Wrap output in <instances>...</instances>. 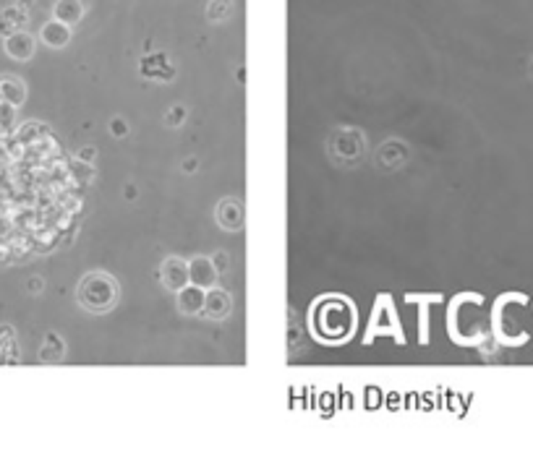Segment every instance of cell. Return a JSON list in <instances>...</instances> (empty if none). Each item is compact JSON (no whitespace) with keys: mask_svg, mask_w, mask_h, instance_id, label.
<instances>
[{"mask_svg":"<svg viewBox=\"0 0 533 472\" xmlns=\"http://www.w3.org/2000/svg\"><path fill=\"white\" fill-rule=\"evenodd\" d=\"M215 217H217V225L228 232H238L243 222H246V209L238 199H222L215 209Z\"/></svg>","mask_w":533,"mask_h":472,"instance_id":"8992f818","label":"cell"},{"mask_svg":"<svg viewBox=\"0 0 533 472\" xmlns=\"http://www.w3.org/2000/svg\"><path fill=\"white\" fill-rule=\"evenodd\" d=\"M16 113H19V107H13L8 102H0V133L3 136L16 131Z\"/></svg>","mask_w":533,"mask_h":472,"instance_id":"5bb4252c","label":"cell"},{"mask_svg":"<svg viewBox=\"0 0 533 472\" xmlns=\"http://www.w3.org/2000/svg\"><path fill=\"white\" fill-rule=\"evenodd\" d=\"M42 284H45V282H42V277H32V279H29V293L39 295V293H42Z\"/></svg>","mask_w":533,"mask_h":472,"instance_id":"d6986e66","label":"cell"},{"mask_svg":"<svg viewBox=\"0 0 533 472\" xmlns=\"http://www.w3.org/2000/svg\"><path fill=\"white\" fill-rule=\"evenodd\" d=\"M0 102L21 107L27 102V84L16 74H0Z\"/></svg>","mask_w":533,"mask_h":472,"instance_id":"ba28073f","label":"cell"},{"mask_svg":"<svg viewBox=\"0 0 533 472\" xmlns=\"http://www.w3.org/2000/svg\"><path fill=\"white\" fill-rule=\"evenodd\" d=\"M186 118H189V110L183 107V104H173L170 110L165 113V125L168 128H181L186 123Z\"/></svg>","mask_w":533,"mask_h":472,"instance_id":"2e32d148","label":"cell"},{"mask_svg":"<svg viewBox=\"0 0 533 472\" xmlns=\"http://www.w3.org/2000/svg\"><path fill=\"white\" fill-rule=\"evenodd\" d=\"M204 316L212 319V321H225L230 313H233V295L222 287H210L207 295H204Z\"/></svg>","mask_w":533,"mask_h":472,"instance_id":"277c9868","label":"cell"},{"mask_svg":"<svg viewBox=\"0 0 533 472\" xmlns=\"http://www.w3.org/2000/svg\"><path fill=\"white\" fill-rule=\"evenodd\" d=\"M63 355H66V342L60 340L58 334H48L45 345H42V352H39V360L42 363H58V360H63Z\"/></svg>","mask_w":533,"mask_h":472,"instance_id":"4fadbf2b","label":"cell"},{"mask_svg":"<svg viewBox=\"0 0 533 472\" xmlns=\"http://www.w3.org/2000/svg\"><path fill=\"white\" fill-rule=\"evenodd\" d=\"M356 329V311L353 303L345 298H324L316 303L314 334L322 342H345Z\"/></svg>","mask_w":533,"mask_h":472,"instance_id":"6da1fadb","label":"cell"},{"mask_svg":"<svg viewBox=\"0 0 533 472\" xmlns=\"http://www.w3.org/2000/svg\"><path fill=\"white\" fill-rule=\"evenodd\" d=\"M212 264H215V269H217V272H225V269H228V264H230V256L220 251V254L212 256Z\"/></svg>","mask_w":533,"mask_h":472,"instance_id":"ac0fdd59","label":"cell"},{"mask_svg":"<svg viewBox=\"0 0 533 472\" xmlns=\"http://www.w3.org/2000/svg\"><path fill=\"white\" fill-rule=\"evenodd\" d=\"M128 123H126V118H113L110 120V133H113V139H126L128 136Z\"/></svg>","mask_w":533,"mask_h":472,"instance_id":"e0dca14e","label":"cell"},{"mask_svg":"<svg viewBox=\"0 0 533 472\" xmlns=\"http://www.w3.org/2000/svg\"><path fill=\"white\" fill-rule=\"evenodd\" d=\"M204 295H207V290L204 287H196V284H186L183 290H178L175 293V300H178V311L183 313V316H199L201 311H204Z\"/></svg>","mask_w":533,"mask_h":472,"instance_id":"9c48e42d","label":"cell"},{"mask_svg":"<svg viewBox=\"0 0 533 472\" xmlns=\"http://www.w3.org/2000/svg\"><path fill=\"white\" fill-rule=\"evenodd\" d=\"M160 279H162V287H168L170 293L183 290V287L189 284V261H183L178 256L165 258L160 269Z\"/></svg>","mask_w":533,"mask_h":472,"instance_id":"5b68a950","label":"cell"},{"mask_svg":"<svg viewBox=\"0 0 533 472\" xmlns=\"http://www.w3.org/2000/svg\"><path fill=\"white\" fill-rule=\"evenodd\" d=\"M92 160H95V149H92V146H86V149L79 151V162H86V165H89Z\"/></svg>","mask_w":533,"mask_h":472,"instance_id":"ffe728a7","label":"cell"},{"mask_svg":"<svg viewBox=\"0 0 533 472\" xmlns=\"http://www.w3.org/2000/svg\"><path fill=\"white\" fill-rule=\"evenodd\" d=\"M233 13V0H210L207 6V16L210 21H225Z\"/></svg>","mask_w":533,"mask_h":472,"instance_id":"9a60e30c","label":"cell"},{"mask_svg":"<svg viewBox=\"0 0 533 472\" xmlns=\"http://www.w3.org/2000/svg\"><path fill=\"white\" fill-rule=\"evenodd\" d=\"M39 39H42V45H48V48L63 50L68 42H71V27L58 19H50L39 29Z\"/></svg>","mask_w":533,"mask_h":472,"instance_id":"30bf717a","label":"cell"},{"mask_svg":"<svg viewBox=\"0 0 533 472\" xmlns=\"http://www.w3.org/2000/svg\"><path fill=\"white\" fill-rule=\"evenodd\" d=\"M27 11L21 8V6H8V8L0 11V37H8L13 32H19V29L27 27Z\"/></svg>","mask_w":533,"mask_h":472,"instance_id":"8fae6325","label":"cell"},{"mask_svg":"<svg viewBox=\"0 0 533 472\" xmlns=\"http://www.w3.org/2000/svg\"><path fill=\"white\" fill-rule=\"evenodd\" d=\"M217 277L220 272L215 269L212 264V258H204V256H194L189 261V282L196 284V287H204V290H210L217 284Z\"/></svg>","mask_w":533,"mask_h":472,"instance_id":"52a82bcc","label":"cell"},{"mask_svg":"<svg viewBox=\"0 0 533 472\" xmlns=\"http://www.w3.org/2000/svg\"><path fill=\"white\" fill-rule=\"evenodd\" d=\"M53 19L63 21L68 27L79 24V21L84 19V6H81V0H55V6H53Z\"/></svg>","mask_w":533,"mask_h":472,"instance_id":"7c38bea8","label":"cell"},{"mask_svg":"<svg viewBox=\"0 0 533 472\" xmlns=\"http://www.w3.org/2000/svg\"><path fill=\"white\" fill-rule=\"evenodd\" d=\"M186 170H189V172L196 170V160H186Z\"/></svg>","mask_w":533,"mask_h":472,"instance_id":"44dd1931","label":"cell"},{"mask_svg":"<svg viewBox=\"0 0 533 472\" xmlns=\"http://www.w3.org/2000/svg\"><path fill=\"white\" fill-rule=\"evenodd\" d=\"M76 298L84 311L107 313L115 308V303H118V298H121V290H118V282H115L110 274L92 272L81 279Z\"/></svg>","mask_w":533,"mask_h":472,"instance_id":"7a4b0ae2","label":"cell"},{"mask_svg":"<svg viewBox=\"0 0 533 472\" xmlns=\"http://www.w3.org/2000/svg\"><path fill=\"white\" fill-rule=\"evenodd\" d=\"M3 50L11 60H19V63H27L34 57V50H37V39L29 34L27 29H19L8 37H3Z\"/></svg>","mask_w":533,"mask_h":472,"instance_id":"3957f363","label":"cell"}]
</instances>
